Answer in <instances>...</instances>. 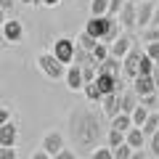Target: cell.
I'll use <instances>...</instances> for the list:
<instances>
[{
    "label": "cell",
    "instance_id": "1f68e13d",
    "mask_svg": "<svg viewBox=\"0 0 159 159\" xmlns=\"http://www.w3.org/2000/svg\"><path fill=\"white\" fill-rule=\"evenodd\" d=\"M125 0H109V8H106V16H117V11L122 8Z\"/></svg>",
    "mask_w": 159,
    "mask_h": 159
},
{
    "label": "cell",
    "instance_id": "4316f807",
    "mask_svg": "<svg viewBox=\"0 0 159 159\" xmlns=\"http://www.w3.org/2000/svg\"><path fill=\"white\" fill-rule=\"evenodd\" d=\"M151 69H154V61L146 56V53H141V58H138V72L135 74H151Z\"/></svg>",
    "mask_w": 159,
    "mask_h": 159
},
{
    "label": "cell",
    "instance_id": "8992f818",
    "mask_svg": "<svg viewBox=\"0 0 159 159\" xmlns=\"http://www.w3.org/2000/svg\"><path fill=\"white\" fill-rule=\"evenodd\" d=\"M141 48L133 43V48L122 56V74H127V77H135V72H138V58H141Z\"/></svg>",
    "mask_w": 159,
    "mask_h": 159
},
{
    "label": "cell",
    "instance_id": "cb8c5ba5",
    "mask_svg": "<svg viewBox=\"0 0 159 159\" xmlns=\"http://www.w3.org/2000/svg\"><path fill=\"white\" fill-rule=\"evenodd\" d=\"M111 157H114V159H133V148L127 146L125 141H122L119 146H114V148H111Z\"/></svg>",
    "mask_w": 159,
    "mask_h": 159
},
{
    "label": "cell",
    "instance_id": "f1b7e54d",
    "mask_svg": "<svg viewBox=\"0 0 159 159\" xmlns=\"http://www.w3.org/2000/svg\"><path fill=\"white\" fill-rule=\"evenodd\" d=\"M106 138H109V148H114V146H119V143L125 141V133H122V130H114V127H109Z\"/></svg>",
    "mask_w": 159,
    "mask_h": 159
},
{
    "label": "cell",
    "instance_id": "4fadbf2b",
    "mask_svg": "<svg viewBox=\"0 0 159 159\" xmlns=\"http://www.w3.org/2000/svg\"><path fill=\"white\" fill-rule=\"evenodd\" d=\"M101 111L106 114L109 119L114 117V114L117 111H122V109H119V90H114V93H106V96H101Z\"/></svg>",
    "mask_w": 159,
    "mask_h": 159
},
{
    "label": "cell",
    "instance_id": "484cf974",
    "mask_svg": "<svg viewBox=\"0 0 159 159\" xmlns=\"http://www.w3.org/2000/svg\"><path fill=\"white\" fill-rule=\"evenodd\" d=\"M74 43H77L80 48H85V51H90V48H93V45L98 43V37H93V34H88L85 29H82V34H80V37L74 40Z\"/></svg>",
    "mask_w": 159,
    "mask_h": 159
},
{
    "label": "cell",
    "instance_id": "44dd1931",
    "mask_svg": "<svg viewBox=\"0 0 159 159\" xmlns=\"http://www.w3.org/2000/svg\"><path fill=\"white\" fill-rule=\"evenodd\" d=\"M148 111H151V109H146L143 103H138V106L130 111V119H133V125H138V127H141V125H143V119L148 117Z\"/></svg>",
    "mask_w": 159,
    "mask_h": 159
},
{
    "label": "cell",
    "instance_id": "277c9868",
    "mask_svg": "<svg viewBox=\"0 0 159 159\" xmlns=\"http://www.w3.org/2000/svg\"><path fill=\"white\" fill-rule=\"evenodd\" d=\"M0 32H3V37H6V43H19V40L24 37V27H21V21H16V19H6V21L0 24Z\"/></svg>",
    "mask_w": 159,
    "mask_h": 159
},
{
    "label": "cell",
    "instance_id": "6da1fadb",
    "mask_svg": "<svg viewBox=\"0 0 159 159\" xmlns=\"http://www.w3.org/2000/svg\"><path fill=\"white\" fill-rule=\"evenodd\" d=\"M37 66H40V72L45 74L48 80H61L66 64H61L51 51H45V53H40V56H37Z\"/></svg>",
    "mask_w": 159,
    "mask_h": 159
},
{
    "label": "cell",
    "instance_id": "60d3db41",
    "mask_svg": "<svg viewBox=\"0 0 159 159\" xmlns=\"http://www.w3.org/2000/svg\"><path fill=\"white\" fill-rule=\"evenodd\" d=\"M24 6H34V3H40V0H21Z\"/></svg>",
    "mask_w": 159,
    "mask_h": 159
},
{
    "label": "cell",
    "instance_id": "b9f144b4",
    "mask_svg": "<svg viewBox=\"0 0 159 159\" xmlns=\"http://www.w3.org/2000/svg\"><path fill=\"white\" fill-rule=\"evenodd\" d=\"M6 21V11H3V8H0V24Z\"/></svg>",
    "mask_w": 159,
    "mask_h": 159
},
{
    "label": "cell",
    "instance_id": "7bdbcfd3",
    "mask_svg": "<svg viewBox=\"0 0 159 159\" xmlns=\"http://www.w3.org/2000/svg\"><path fill=\"white\" fill-rule=\"evenodd\" d=\"M135 3H138V0H135Z\"/></svg>",
    "mask_w": 159,
    "mask_h": 159
},
{
    "label": "cell",
    "instance_id": "2e32d148",
    "mask_svg": "<svg viewBox=\"0 0 159 159\" xmlns=\"http://www.w3.org/2000/svg\"><path fill=\"white\" fill-rule=\"evenodd\" d=\"M125 143L135 151V148H143V143H146V135H143V130L138 125H133V127H127L125 130Z\"/></svg>",
    "mask_w": 159,
    "mask_h": 159
},
{
    "label": "cell",
    "instance_id": "ac0fdd59",
    "mask_svg": "<svg viewBox=\"0 0 159 159\" xmlns=\"http://www.w3.org/2000/svg\"><path fill=\"white\" fill-rule=\"evenodd\" d=\"M135 106H138V96H135V93H133V90H127V93L119 90V109H122V111L130 114Z\"/></svg>",
    "mask_w": 159,
    "mask_h": 159
},
{
    "label": "cell",
    "instance_id": "5bb4252c",
    "mask_svg": "<svg viewBox=\"0 0 159 159\" xmlns=\"http://www.w3.org/2000/svg\"><path fill=\"white\" fill-rule=\"evenodd\" d=\"M106 24H109V16H106V13H103V16H90V19H88V24H85V32L101 40L103 32H106Z\"/></svg>",
    "mask_w": 159,
    "mask_h": 159
},
{
    "label": "cell",
    "instance_id": "52a82bcc",
    "mask_svg": "<svg viewBox=\"0 0 159 159\" xmlns=\"http://www.w3.org/2000/svg\"><path fill=\"white\" fill-rule=\"evenodd\" d=\"M40 148H43V151L53 159L58 148H64V135H61V133H56V130L45 133V135H43V143H40Z\"/></svg>",
    "mask_w": 159,
    "mask_h": 159
},
{
    "label": "cell",
    "instance_id": "8fae6325",
    "mask_svg": "<svg viewBox=\"0 0 159 159\" xmlns=\"http://www.w3.org/2000/svg\"><path fill=\"white\" fill-rule=\"evenodd\" d=\"M61 80H66V88H69V90H82V69H80L77 64H66Z\"/></svg>",
    "mask_w": 159,
    "mask_h": 159
},
{
    "label": "cell",
    "instance_id": "f546056e",
    "mask_svg": "<svg viewBox=\"0 0 159 159\" xmlns=\"http://www.w3.org/2000/svg\"><path fill=\"white\" fill-rule=\"evenodd\" d=\"M148 148H151V151H148L151 157H159V127L148 135Z\"/></svg>",
    "mask_w": 159,
    "mask_h": 159
},
{
    "label": "cell",
    "instance_id": "83f0119b",
    "mask_svg": "<svg viewBox=\"0 0 159 159\" xmlns=\"http://www.w3.org/2000/svg\"><path fill=\"white\" fill-rule=\"evenodd\" d=\"M109 8V0H90V16H103Z\"/></svg>",
    "mask_w": 159,
    "mask_h": 159
},
{
    "label": "cell",
    "instance_id": "9a60e30c",
    "mask_svg": "<svg viewBox=\"0 0 159 159\" xmlns=\"http://www.w3.org/2000/svg\"><path fill=\"white\" fill-rule=\"evenodd\" d=\"M16 138H19V130L11 119L0 125V146H16Z\"/></svg>",
    "mask_w": 159,
    "mask_h": 159
},
{
    "label": "cell",
    "instance_id": "d4e9b609",
    "mask_svg": "<svg viewBox=\"0 0 159 159\" xmlns=\"http://www.w3.org/2000/svg\"><path fill=\"white\" fill-rule=\"evenodd\" d=\"M143 53H146V56L151 58L154 64H159V40H146V48H143Z\"/></svg>",
    "mask_w": 159,
    "mask_h": 159
},
{
    "label": "cell",
    "instance_id": "f35d334b",
    "mask_svg": "<svg viewBox=\"0 0 159 159\" xmlns=\"http://www.w3.org/2000/svg\"><path fill=\"white\" fill-rule=\"evenodd\" d=\"M40 3H43V6H48V8H53V6H58L61 0H40Z\"/></svg>",
    "mask_w": 159,
    "mask_h": 159
},
{
    "label": "cell",
    "instance_id": "4dcf8cb0",
    "mask_svg": "<svg viewBox=\"0 0 159 159\" xmlns=\"http://www.w3.org/2000/svg\"><path fill=\"white\" fill-rule=\"evenodd\" d=\"M90 159H114V157H111V148H109V146H106V148H98V146H96V148L90 151Z\"/></svg>",
    "mask_w": 159,
    "mask_h": 159
},
{
    "label": "cell",
    "instance_id": "e0dca14e",
    "mask_svg": "<svg viewBox=\"0 0 159 159\" xmlns=\"http://www.w3.org/2000/svg\"><path fill=\"white\" fill-rule=\"evenodd\" d=\"M117 34H122V24H119L117 21V16H109V24H106V32H103V43H106V45H109V43H111V40L114 37H117Z\"/></svg>",
    "mask_w": 159,
    "mask_h": 159
},
{
    "label": "cell",
    "instance_id": "603a6c76",
    "mask_svg": "<svg viewBox=\"0 0 159 159\" xmlns=\"http://www.w3.org/2000/svg\"><path fill=\"white\" fill-rule=\"evenodd\" d=\"M90 56H93V64H98V61H101L103 56H109V45L103 43V40H98L96 45L90 48Z\"/></svg>",
    "mask_w": 159,
    "mask_h": 159
},
{
    "label": "cell",
    "instance_id": "30bf717a",
    "mask_svg": "<svg viewBox=\"0 0 159 159\" xmlns=\"http://www.w3.org/2000/svg\"><path fill=\"white\" fill-rule=\"evenodd\" d=\"M133 43H135V40H133L130 34H117V37L109 43V53H111V56H117V58H122V56L133 48Z\"/></svg>",
    "mask_w": 159,
    "mask_h": 159
},
{
    "label": "cell",
    "instance_id": "d590c367",
    "mask_svg": "<svg viewBox=\"0 0 159 159\" xmlns=\"http://www.w3.org/2000/svg\"><path fill=\"white\" fill-rule=\"evenodd\" d=\"M143 40H159V27H151V29H146Z\"/></svg>",
    "mask_w": 159,
    "mask_h": 159
},
{
    "label": "cell",
    "instance_id": "7402d4cb",
    "mask_svg": "<svg viewBox=\"0 0 159 159\" xmlns=\"http://www.w3.org/2000/svg\"><path fill=\"white\" fill-rule=\"evenodd\" d=\"M82 93H85V98H88V101H93V103H96V101H101V90H98V85L93 82V80L82 85Z\"/></svg>",
    "mask_w": 159,
    "mask_h": 159
},
{
    "label": "cell",
    "instance_id": "ba28073f",
    "mask_svg": "<svg viewBox=\"0 0 159 159\" xmlns=\"http://www.w3.org/2000/svg\"><path fill=\"white\" fill-rule=\"evenodd\" d=\"M93 82L98 85L101 96L114 93V90H122V80H119V77H111V74H101V72H96V80H93Z\"/></svg>",
    "mask_w": 159,
    "mask_h": 159
},
{
    "label": "cell",
    "instance_id": "ab89813d",
    "mask_svg": "<svg viewBox=\"0 0 159 159\" xmlns=\"http://www.w3.org/2000/svg\"><path fill=\"white\" fill-rule=\"evenodd\" d=\"M32 159H51V157H48V154H45V151H37V154H34V157H32Z\"/></svg>",
    "mask_w": 159,
    "mask_h": 159
},
{
    "label": "cell",
    "instance_id": "e575fe53",
    "mask_svg": "<svg viewBox=\"0 0 159 159\" xmlns=\"http://www.w3.org/2000/svg\"><path fill=\"white\" fill-rule=\"evenodd\" d=\"M53 159H74V151H66V148H58Z\"/></svg>",
    "mask_w": 159,
    "mask_h": 159
},
{
    "label": "cell",
    "instance_id": "8d00e7d4",
    "mask_svg": "<svg viewBox=\"0 0 159 159\" xmlns=\"http://www.w3.org/2000/svg\"><path fill=\"white\" fill-rule=\"evenodd\" d=\"M13 6H16V0H0V8H3L6 13H11V11H13Z\"/></svg>",
    "mask_w": 159,
    "mask_h": 159
},
{
    "label": "cell",
    "instance_id": "9c48e42d",
    "mask_svg": "<svg viewBox=\"0 0 159 159\" xmlns=\"http://www.w3.org/2000/svg\"><path fill=\"white\" fill-rule=\"evenodd\" d=\"M117 21L122 24V29L135 27V0H125L122 8L117 11Z\"/></svg>",
    "mask_w": 159,
    "mask_h": 159
},
{
    "label": "cell",
    "instance_id": "d6986e66",
    "mask_svg": "<svg viewBox=\"0 0 159 159\" xmlns=\"http://www.w3.org/2000/svg\"><path fill=\"white\" fill-rule=\"evenodd\" d=\"M157 127H159V111H157V109H151V111H148V117L143 119L141 130H143V135L148 138V135H151L154 130H157Z\"/></svg>",
    "mask_w": 159,
    "mask_h": 159
},
{
    "label": "cell",
    "instance_id": "5b68a950",
    "mask_svg": "<svg viewBox=\"0 0 159 159\" xmlns=\"http://www.w3.org/2000/svg\"><path fill=\"white\" fill-rule=\"evenodd\" d=\"M151 11H154V0H138L135 3V27L146 29L151 24Z\"/></svg>",
    "mask_w": 159,
    "mask_h": 159
},
{
    "label": "cell",
    "instance_id": "74e56055",
    "mask_svg": "<svg viewBox=\"0 0 159 159\" xmlns=\"http://www.w3.org/2000/svg\"><path fill=\"white\" fill-rule=\"evenodd\" d=\"M8 119H11V111H8L6 106H0V125H3V122H8Z\"/></svg>",
    "mask_w": 159,
    "mask_h": 159
},
{
    "label": "cell",
    "instance_id": "7c38bea8",
    "mask_svg": "<svg viewBox=\"0 0 159 159\" xmlns=\"http://www.w3.org/2000/svg\"><path fill=\"white\" fill-rule=\"evenodd\" d=\"M133 93H135V96L157 93V85H154L151 74H135V77H133Z\"/></svg>",
    "mask_w": 159,
    "mask_h": 159
},
{
    "label": "cell",
    "instance_id": "d6a6232c",
    "mask_svg": "<svg viewBox=\"0 0 159 159\" xmlns=\"http://www.w3.org/2000/svg\"><path fill=\"white\" fill-rule=\"evenodd\" d=\"M0 159H16V148L13 146H0Z\"/></svg>",
    "mask_w": 159,
    "mask_h": 159
},
{
    "label": "cell",
    "instance_id": "7a4b0ae2",
    "mask_svg": "<svg viewBox=\"0 0 159 159\" xmlns=\"http://www.w3.org/2000/svg\"><path fill=\"white\" fill-rule=\"evenodd\" d=\"M74 45H77V43H74L72 37H58L56 43H53V51H51V53H53V56H56L61 64H72Z\"/></svg>",
    "mask_w": 159,
    "mask_h": 159
},
{
    "label": "cell",
    "instance_id": "3957f363",
    "mask_svg": "<svg viewBox=\"0 0 159 159\" xmlns=\"http://www.w3.org/2000/svg\"><path fill=\"white\" fill-rule=\"evenodd\" d=\"M96 72H101V74H111V77H122V58H117V56H103L101 61L96 64Z\"/></svg>",
    "mask_w": 159,
    "mask_h": 159
},
{
    "label": "cell",
    "instance_id": "836d02e7",
    "mask_svg": "<svg viewBox=\"0 0 159 159\" xmlns=\"http://www.w3.org/2000/svg\"><path fill=\"white\" fill-rule=\"evenodd\" d=\"M148 27H159V3H154V11H151V24Z\"/></svg>",
    "mask_w": 159,
    "mask_h": 159
},
{
    "label": "cell",
    "instance_id": "ffe728a7",
    "mask_svg": "<svg viewBox=\"0 0 159 159\" xmlns=\"http://www.w3.org/2000/svg\"><path fill=\"white\" fill-rule=\"evenodd\" d=\"M72 64H77V66H85V64H93V56H90V51H85V48L74 45V56H72Z\"/></svg>",
    "mask_w": 159,
    "mask_h": 159
}]
</instances>
